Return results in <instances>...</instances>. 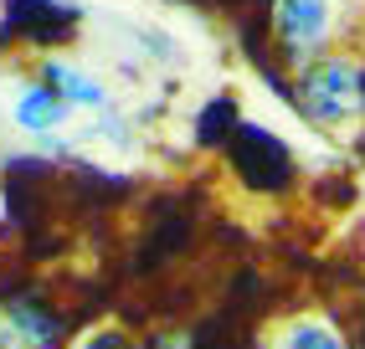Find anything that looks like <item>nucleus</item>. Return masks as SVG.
<instances>
[{"label": "nucleus", "instance_id": "1", "mask_svg": "<svg viewBox=\"0 0 365 349\" xmlns=\"http://www.w3.org/2000/svg\"><path fill=\"white\" fill-rule=\"evenodd\" d=\"M299 108L324 123V129H339V123L365 118V62L355 57H314L309 67H299Z\"/></svg>", "mask_w": 365, "mask_h": 349}, {"label": "nucleus", "instance_id": "2", "mask_svg": "<svg viewBox=\"0 0 365 349\" xmlns=\"http://www.w3.org/2000/svg\"><path fill=\"white\" fill-rule=\"evenodd\" d=\"M273 31L288 62L309 67L334 36V0H273Z\"/></svg>", "mask_w": 365, "mask_h": 349}, {"label": "nucleus", "instance_id": "3", "mask_svg": "<svg viewBox=\"0 0 365 349\" xmlns=\"http://www.w3.org/2000/svg\"><path fill=\"white\" fill-rule=\"evenodd\" d=\"M36 78H41L46 88H52L67 108H83V113H108V103H113V98H108V83H103V78H93V72H88L83 62H72V57H46Z\"/></svg>", "mask_w": 365, "mask_h": 349}, {"label": "nucleus", "instance_id": "4", "mask_svg": "<svg viewBox=\"0 0 365 349\" xmlns=\"http://www.w3.org/2000/svg\"><path fill=\"white\" fill-rule=\"evenodd\" d=\"M62 323L57 313H46L41 303H6L0 308V349H57Z\"/></svg>", "mask_w": 365, "mask_h": 349}, {"label": "nucleus", "instance_id": "5", "mask_svg": "<svg viewBox=\"0 0 365 349\" xmlns=\"http://www.w3.org/2000/svg\"><path fill=\"white\" fill-rule=\"evenodd\" d=\"M67 118H72V108H67V103H62V98L46 88L41 78L21 83V88H16V98H11V123H16L21 134L46 139V134H57Z\"/></svg>", "mask_w": 365, "mask_h": 349}, {"label": "nucleus", "instance_id": "6", "mask_svg": "<svg viewBox=\"0 0 365 349\" xmlns=\"http://www.w3.org/2000/svg\"><path fill=\"white\" fill-rule=\"evenodd\" d=\"M273 349H350L345 344V334L334 329L329 318H294V323H283V334H278V344Z\"/></svg>", "mask_w": 365, "mask_h": 349}, {"label": "nucleus", "instance_id": "7", "mask_svg": "<svg viewBox=\"0 0 365 349\" xmlns=\"http://www.w3.org/2000/svg\"><path fill=\"white\" fill-rule=\"evenodd\" d=\"M83 349H129V339H124V334H113V329H103L98 339H88Z\"/></svg>", "mask_w": 365, "mask_h": 349}, {"label": "nucleus", "instance_id": "8", "mask_svg": "<svg viewBox=\"0 0 365 349\" xmlns=\"http://www.w3.org/2000/svg\"><path fill=\"white\" fill-rule=\"evenodd\" d=\"M155 349H185V339H155Z\"/></svg>", "mask_w": 365, "mask_h": 349}]
</instances>
